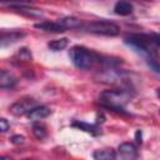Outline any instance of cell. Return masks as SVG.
Wrapping results in <instances>:
<instances>
[{"label":"cell","instance_id":"1","mask_svg":"<svg viewBox=\"0 0 160 160\" xmlns=\"http://www.w3.org/2000/svg\"><path fill=\"white\" fill-rule=\"evenodd\" d=\"M131 92L128 89H109L104 90L99 96L100 105L114 111H124V106L130 101Z\"/></svg>","mask_w":160,"mask_h":160},{"label":"cell","instance_id":"2","mask_svg":"<svg viewBox=\"0 0 160 160\" xmlns=\"http://www.w3.org/2000/svg\"><path fill=\"white\" fill-rule=\"evenodd\" d=\"M69 58L71 62L81 70H88L100 61V55L85 46L75 45L69 50Z\"/></svg>","mask_w":160,"mask_h":160},{"label":"cell","instance_id":"3","mask_svg":"<svg viewBox=\"0 0 160 160\" xmlns=\"http://www.w3.org/2000/svg\"><path fill=\"white\" fill-rule=\"evenodd\" d=\"M125 42L135 49L136 51L141 52L148 58V61L150 60H158V52L155 50V45L151 42L148 35H139V34H131L125 38Z\"/></svg>","mask_w":160,"mask_h":160},{"label":"cell","instance_id":"4","mask_svg":"<svg viewBox=\"0 0 160 160\" xmlns=\"http://www.w3.org/2000/svg\"><path fill=\"white\" fill-rule=\"evenodd\" d=\"M82 30L96 34V35H105V36H116L120 32V28L106 20H98V21H90V22H84Z\"/></svg>","mask_w":160,"mask_h":160},{"label":"cell","instance_id":"5","mask_svg":"<svg viewBox=\"0 0 160 160\" xmlns=\"http://www.w3.org/2000/svg\"><path fill=\"white\" fill-rule=\"evenodd\" d=\"M35 106H38V105H36L34 99H22V100H19V101L14 102L10 106V112L16 115V116L28 115Z\"/></svg>","mask_w":160,"mask_h":160},{"label":"cell","instance_id":"6","mask_svg":"<svg viewBox=\"0 0 160 160\" xmlns=\"http://www.w3.org/2000/svg\"><path fill=\"white\" fill-rule=\"evenodd\" d=\"M119 154L121 160H136L138 149L132 142H122L119 145Z\"/></svg>","mask_w":160,"mask_h":160},{"label":"cell","instance_id":"7","mask_svg":"<svg viewBox=\"0 0 160 160\" xmlns=\"http://www.w3.org/2000/svg\"><path fill=\"white\" fill-rule=\"evenodd\" d=\"M24 36H25L24 32L16 31V30H12V31H9V32H1V35H0V45H1V48H5L6 45L16 42L18 40H20Z\"/></svg>","mask_w":160,"mask_h":160},{"label":"cell","instance_id":"8","mask_svg":"<svg viewBox=\"0 0 160 160\" xmlns=\"http://www.w3.org/2000/svg\"><path fill=\"white\" fill-rule=\"evenodd\" d=\"M50 112H51V110L48 106H45V105H38L26 116H28V119H30L32 121H38V120H42V119L48 118L50 115Z\"/></svg>","mask_w":160,"mask_h":160},{"label":"cell","instance_id":"9","mask_svg":"<svg viewBox=\"0 0 160 160\" xmlns=\"http://www.w3.org/2000/svg\"><path fill=\"white\" fill-rule=\"evenodd\" d=\"M36 29L46 31V32H62L65 31V29L59 24V21H41L34 25Z\"/></svg>","mask_w":160,"mask_h":160},{"label":"cell","instance_id":"10","mask_svg":"<svg viewBox=\"0 0 160 160\" xmlns=\"http://www.w3.org/2000/svg\"><path fill=\"white\" fill-rule=\"evenodd\" d=\"M11 9H14L15 11L20 12V14H24L26 16H31V18H40L42 16V11L40 9H36V8H31V6H28V5H22V4H18V5H10Z\"/></svg>","mask_w":160,"mask_h":160},{"label":"cell","instance_id":"11","mask_svg":"<svg viewBox=\"0 0 160 160\" xmlns=\"http://www.w3.org/2000/svg\"><path fill=\"white\" fill-rule=\"evenodd\" d=\"M59 24L65 29H82L84 26V22L78 19V18H74V16H65V18H61L58 20Z\"/></svg>","mask_w":160,"mask_h":160},{"label":"cell","instance_id":"12","mask_svg":"<svg viewBox=\"0 0 160 160\" xmlns=\"http://www.w3.org/2000/svg\"><path fill=\"white\" fill-rule=\"evenodd\" d=\"M18 82V79L6 70H1L0 71V88L1 89H10L14 88Z\"/></svg>","mask_w":160,"mask_h":160},{"label":"cell","instance_id":"13","mask_svg":"<svg viewBox=\"0 0 160 160\" xmlns=\"http://www.w3.org/2000/svg\"><path fill=\"white\" fill-rule=\"evenodd\" d=\"M94 160H116V151L111 148L98 149L92 154Z\"/></svg>","mask_w":160,"mask_h":160},{"label":"cell","instance_id":"14","mask_svg":"<svg viewBox=\"0 0 160 160\" xmlns=\"http://www.w3.org/2000/svg\"><path fill=\"white\" fill-rule=\"evenodd\" d=\"M134 10V6L132 4L128 2V1H118L114 6V12L116 15H120V16H126V15H130Z\"/></svg>","mask_w":160,"mask_h":160},{"label":"cell","instance_id":"15","mask_svg":"<svg viewBox=\"0 0 160 160\" xmlns=\"http://www.w3.org/2000/svg\"><path fill=\"white\" fill-rule=\"evenodd\" d=\"M71 126L78 128V129H80V130H84V131H86V132H89V134H91V135H98V134L100 132V130L98 129L96 125L88 124V122H85V121H79V120L72 121V122H71Z\"/></svg>","mask_w":160,"mask_h":160},{"label":"cell","instance_id":"16","mask_svg":"<svg viewBox=\"0 0 160 160\" xmlns=\"http://www.w3.org/2000/svg\"><path fill=\"white\" fill-rule=\"evenodd\" d=\"M69 44V40L66 38H60V39H55L48 42V48L52 51H61L64 50Z\"/></svg>","mask_w":160,"mask_h":160},{"label":"cell","instance_id":"17","mask_svg":"<svg viewBox=\"0 0 160 160\" xmlns=\"http://www.w3.org/2000/svg\"><path fill=\"white\" fill-rule=\"evenodd\" d=\"M32 134L35 135L36 139L42 140V139L46 136V134H48L45 125L41 124V122H35V124L32 125Z\"/></svg>","mask_w":160,"mask_h":160},{"label":"cell","instance_id":"18","mask_svg":"<svg viewBox=\"0 0 160 160\" xmlns=\"http://www.w3.org/2000/svg\"><path fill=\"white\" fill-rule=\"evenodd\" d=\"M15 58H16L18 60H21V61H30V60H31V52H30V50H29L28 48H21V49L16 52Z\"/></svg>","mask_w":160,"mask_h":160},{"label":"cell","instance_id":"19","mask_svg":"<svg viewBox=\"0 0 160 160\" xmlns=\"http://www.w3.org/2000/svg\"><path fill=\"white\" fill-rule=\"evenodd\" d=\"M148 64H149V66H150L155 72L160 74V62H159L158 60H150V61H148Z\"/></svg>","mask_w":160,"mask_h":160},{"label":"cell","instance_id":"20","mask_svg":"<svg viewBox=\"0 0 160 160\" xmlns=\"http://www.w3.org/2000/svg\"><path fill=\"white\" fill-rule=\"evenodd\" d=\"M24 141H25V138L22 135H14L11 138V142L15 145H21V144H24Z\"/></svg>","mask_w":160,"mask_h":160},{"label":"cell","instance_id":"21","mask_svg":"<svg viewBox=\"0 0 160 160\" xmlns=\"http://www.w3.org/2000/svg\"><path fill=\"white\" fill-rule=\"evenodd\" d=\"M148 36H149V39L151 40V42L155 46L160 48V34H151V35H148Z\"/></svg>","mask_w":160,"mask_h":160},{"label":"cell","instance_id":"22","mask_svg":"<svg viewBox=\"0 0 160 160\" xmlns=\"http://www.w3.org/2000/svg\"><path fill=\"white\" fill-rule=\"evenodd\" d=\"M9 128H10V124L8 122V120L5 118L0 119V130H1V132H5L6 130H9Z\"/></svg>","mask_w":160,"mask_h":160},{"label":"cell","instance_id":"23","mask_svg":"<svg viewBox=\"0 0 160 160\" xmlns=\"http://www.w3.org/2000/svg\"><path fill=\"white\" fill-rule=\"evenodd\" d=\"M135 136H136V141H138V142H141V131H140V130L136 131Z\"/></svg>","mask_w":160,"mask_h":160},{"label":"cell","instance_id":"24","mask_svg":"<svg viewBox=\"0 0 160 160\" xmlns=\"http://www.w3.org/2000/svg\"><path fill=\"white\" fill-rule=\"evenodd\" d=\"M0 160H11V159H10L9 156H1V159H0Z\"/></svg>","mask_w":160,"mask_h":160},{"label":"cell","instance_id":"25","mask_svg":"<svg viewBox=\"0 0 160 160\" xmlns=\"http://www.w3.org/2000/svg\"><path fill=\"white\" fill-rule=\"evenodd\" d=\"M156 95L160 98V88H158V89H156Z\"/></svg>","mask_w":160,"mask_h":160},{"label":"cell","instance_id":"26","mask_svg":"<svg viewBox=\"0 0 160 160\" xmlns=\"http://www.w3.org/2000/svg\"><path fill=\"white\" fill-rule=\"evenodd\" d=\"M25 160H30V159H25Z\"/></svg>","mask_w":160,"mask_h":160}]
</instances>
